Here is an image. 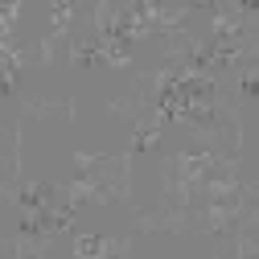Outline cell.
Returning a JSON list of instances; mask_svg holds the SVG:
<instances>
[{"label":"cell","instance_id":"6da1fadb","mask_svg":"<svg viewBox=\"0 0 259 259\" xmlns=\"http://www.w3.org/2000/svg\"><path fill=\"white\" fill-rule=\"evenodd\" d=\"M74 160V169L78 173H87L91 181H95V189H91V202H99V206H132L136 198H132V148L127 152H74L70 156Z\"/></svg>","mask_w":259,"mask_h":259},{"label":"cell","instance_id":"7a4b0ae2","mask_svg":"<svg viewBox=\"0 0 259 259\" xmlns=\"http://www.w3.org/2000/svg\"><path fill=\"white\" fill-rule=\"evenodd\" d=\"M58 235L50 231H17L13 239H0V255L5 259H46L54 255Z\"/></svg>","mask_w":259,"mask_h":259},{"label":"cell","instance_id":"3957f363","mask_svg":"<svg viewBox=\"0 0 259 259\" xmlns=\"http://www.w3.org/2000/svg\"><path fill=\"white\" fill-rule=\"evenodd\" d=\"M21 115H33V119H74V99H37V95H17Z\"/></svg>","mask_w":259,"mask_h":259},{"label":"cell","instance_id":"277c9868","mask_svg":"<svg viewBox=\"0 0 259 259\" xmlns=\"http://www.w3.org/2000/svg\"><path fill=\"white\" fill-rule=\"evenodd\" d=\"M70 41H74V29H50V33L37 41L33 58L41 66H58V62H70Z\"/></svg>","mask_w":259,"mask_h":259},{"label":"cell","instance_id":"5b68a950","mask_svg":"<svg viewBox=\"0 0 259 259\" xmlns=\"http://www.w3.org/2000/svg\"><path fill=\"white\" fill-rule=\"evenodd\" d=\"M95 41H99V58L103 66H132V41L127 37H115V33H95Z\"/></svg>","mask_w":259,"mask_h":259},{"label":"cell","instance_id":"8992f818","mask_svg":"<svg viewBox=\"0 0 259 259\" xmlns=\"http://www.w3.org/2000/svg\"><path fill=\"white\" fill-rule=\"evenodd\" d=\"M70 62L74 66H99V41H95V33H74L70 41Z\"/></svg>","mask_w":259,"mask_h":259},{"label":"cell","instance_id":"52a82bcc","mask_svg":"<svg viewBox=\"0 0 259 259\" xmlns=\"http://www.w3.org/2000/svg\"><path fill=\"white\" fill-rule=\"evenodd\" d=\"M235 78L243 99H259V58H239L235 62Z\"/></svg>","mask_w":259,"mask_h":259},{"label":"cell","instance_id":"ba28073f","mask_svg":"<svg viewBox=\"0 0 259 259\" xmlns=\"http://www.w3.org/2000/svg\"><path fill=\"white\" fill-rule=\"evenodd\" d=\"M132 251V235H111V239H99V259H119Z\"/></svg>","mask_w":259,"mask_h":259},{"label":"cell","instance_id":"9c48e42d","mask_svg":"<svg viewBox=\"0 0 259 259\" xmlns=\"http://www.w3.org/2000/svg\"><path fill=\"white\" fill-rule=\"evenodd\" d=\"M74 255H82V259L99 255V239H95V235H78V239H74Z\"/></svg>","mask_w":259,"mask_h":259},{"label":"cell","instance_id":"30bf717a","mask_svg":"<svg viewBox=\"0 0 259 259\" xmlns=\"http://www.w3.org/2000/svg\"><path fill=\"white\" fill-rule=\"evenodd\" d=\"M239 193H243L247 206H259V181H247V177H243V181H239Z\"/></svg>","mask_w":259,"mask_h":259},{"label":"cell","instance_id":"8fae6325","mask_svg":"<svg viewBox=\"0 0 259 259\" xmlns=\"http://www.w3.org/2000/svg\"><path fill=\"white\" fill-rule=\"evenodd\" d=\"M9 140H13V127H9V132H0V148H5Z\"/></svg>","mask_w":259,"mask_h":259}]
</instances>
